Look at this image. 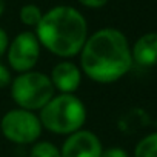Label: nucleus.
Masks as SVG:
<instances>
[{
    "mask_svg": "<svg viewBox=\"0 0 157 157\" xmlns=\"http://www.w3.org/2000/svg\"><path fill=\"white\" fill-rule=\"evenodd\" d=\"M78 3L85 8H90V10H100L103 6L108 5L109 0H77Z\"/></svg>",
    "mask_w": 157,
    "mask_h": 157,
    "instance_id": "nucleus-15",
    "label": "nucleus"
},
{
    "mask_svg": "<svg viewBox=\"0 0 157 157\" xmlns=\"http://www.w3.org/2000/svg\"><path fill=\"white\" fill-rule=\"evenodd\" d=\"M8 45H10V36L2 26H0V57H3L6 54Z\"/></svg>",
    "mask_w": 157,
    "mask_h": 157,
    "instance_id": "nucleus-16",
    "label": "nucleus"
},
{
    "mask_svg": "<svg viewBox=\"0 0 157 157\" xmlns=\"http://www.w3.org/2000/svg\"><path fill=\"white\" fill-rule=\"evenodd\" d=\"M103 151L102 140L91 129H78L65 137L60 146L62 157H100Z\"/></svg>",
    "mask_w": 157,
    "mask_h": 157,
    "instance_id": "nucleus-7",
    "label": "nucleus"
},
{
    "mask_svg": "<svg viewBox=\"0 0 157 157\" xmlns=\"http://www.w3.org/2000/svg\"><path fill=\"white\" fill-rule=\"evenodd\" d=\"M5 10H6V3L5 0H0V17H2L5 14Z\"/></svg>",
    "mask_w": 157,
    "mask_h": 157,
    "instance_id": "nucleus-17",
    "label": "nucleus"
},
{
    "mask_svg": "<svg viewBox=\"0 0 157 157\" xmlns=\"http://www.w3.org/2000/svg\"><path fill=\"white\" fill-rule=\"evenodd\" d=\"M29 157H62L60 148L48 140H37L31 145Z\"/></svg>",
    "mask_w": 157,
    "mask_h": 157,
    "instance_id": "nucleus-12",
    "label": "nucleus"
},
{
    "mask_svg": "<svg viewBox=\"0 0 157 157\" xmlns=\"http://www.w3.org/2000/svg\"><path fill=\"white\" fill-rule=\"evenodd\" d=\"M43 126L39 114L23 108H13L0 119L2 136L16 145H33L42 136Z\"/></svg>",
    "mask_w": 157,
    "mask_h": 157,
    "instance_id": "nucleus-5",
    "label": "nucleus"
},
{
    "mask_svg": "<svg viewBox=\"0 0 157 157\" xmlns=\"http://www.w3.org/2000/svg\"><path fill=\"white\" fill-rule=\"evenodd\" d=\"M43 129L56 136H69L85 126L86 105L75 94L57 93L37 113Z\"/></svg>",
    "mask_w": 157,
    "mask_h": 157,
    "instance_id": "nucleus-3",
    "label": "nucleus"
},
{
    "mask_svg": "<svg viewBox=\"0 0 157 157\" xmlns=\"http://www.w3.org/2000/svg\"><path fill=\"white\" fill-rule=\"evenodd\" d=\"M42 17H43V11H42L37 5H34V3L23 5V6L20 8V11H19V19H20V22H22L25 26H28V28H34V29H36V26L40 23Z\"/></svg>",
    "mask_w": 157,
    "mask_h": 157,
    "instance_id": "nucleus-10",
    "label": "nucleus"
},
{
    "mask_svg": "<svg viewBox=\"0 0 157 157\" xmlns=\"http://www.w3.org/2000/svg\"><path fill=\"white\" fill-rule=\"evenodd\" d=\"M10 91L11 99L17 108L29 109L34 113H39L56 94L49 75L34 69L20 72L13 77Z\"/></svg>",
    "mask_w": 157,
    "mask_h": 157,
    "instance_id": "nucleus-4",
    "label": "nucleus"
},
{
    "mask_svg": "<svg viewBox=\"0 0 157 157\" xmlns=\"http://www.w3.org/2000/svg\"><path fill=\"white\" fill-rule=\"evenodd\" d=\"M134 157H157V132L148 134L137 142Z\"/></svg>",
    "mask_w": 157,
    "mask_h": 157,
    "instance_id": "nucleus-11",
    "label": "nucleus"
},
{
    "mask_svg": "<svg viewBox=\"0 0 157 157\" xmlns=\"http://www.w3.org/2000/svg\"><path fill=\"white\" fill-rule=\"evenodd\" d=\"M11 80H13V75H11L10 66L0 62V90L8 88L11 85Z\"/></svg>",
    "mask_w": 157,
    "mask_h": 157,
    "instance_id": "nucleus-13",
    "label": "nucleus"
},
{
    "mask_svg": "<svg viewBox=\"0 0 157 157\" xmlns=\"http://www.w3.org/2000/svg\"><path fill=\"white\" fill-rule=\"evenodd\" d=\"M34 33L40 46L59 59L78 56L90 36L85 16L69 5H59L43 13Z\"/></svg>",
    "mask_w": 157,
    "mask_h": 157,
    "instance_id": "nucleus-2",
    "label": "nucleus"
},
{
    "mask_svg": "<svg viewBox=\"0 0 157 157\" xmlns=\"http://www.w3.org/2000/svg\"><path fill=\"white\" fill-rule=\"evenodd\" d=\"M48 75L51 78V83L56 93H62V94H75V91L80 88L82 78H83V72L80 66L69 59L59 60L52 66Z\"/></svg>",
    "mask_w": 157,
    "mask_h": 157,
    "instance_id": "nucleus-8",
    "label": "nucleus"
},
{
    "mask_svg": "<svg viewBox=\"0 0 157 157\" xmlns=\"http://www.w3.org/2000/svg\"><path fill=\"white\" fill-rule=\"evenodd\" d=\"M100 157H131V155L128 154L126 149L120 146H109V148H103Z\"/></svg>",
    "mask_w": 157,
    "mask_h": 157,
    "instance_id": "nucleus-14",
    "label": "nucleus"
},
{
    "mask_svg": "<svg viewBox=\"0 0 157 157\" xmlns=\"http://www.w3.org/2000/svg\"><path fill=\"white\" fill-rule=\"evenodd\" d=\"M128 37L117 28H100L88 36L78 52V66L85 77L99 85H111L123 78L132 68Z\"/></svg>",
    "mask_w": 157,
    "mask_h": 157,
    "instance_id": "nucleus-1",
    "label": "nucleus"
},
{
    "mask_svg": "<svg viewBox=\"0 0 157 157\" xmlns=\"http://www.w3.org/2000/svg\"><path fill=\"white\" fill-rule=\"evenodd\" d=\"M40 42L34 31H22L10 40L6 49V62L14 72H26L36 68L40 59Z\"/></svg>",
    "mask_w": 157,
    "mask_h": 157,
    "instance_id": "nucleus-6",
    "label": "nucleus"
},
{
    "mask_svg": "<svg viewBox=\"0 0 157 157\" xmlns=\"http://www.w3.org/2000/svg\"><path fill=\"white\" fill-rule=\"evenodd\" d=\"M132 62L143 68L157 66V31L145 33L131 46Z\"/></svg>",
    "mask_w": 157,
    "mask_h": 157,
    "instance_id": "nucleus-9",
    "label": "nucleus"
}]
</instances>
